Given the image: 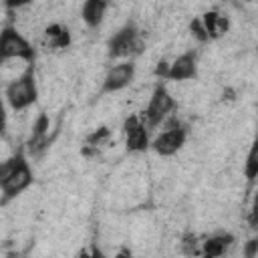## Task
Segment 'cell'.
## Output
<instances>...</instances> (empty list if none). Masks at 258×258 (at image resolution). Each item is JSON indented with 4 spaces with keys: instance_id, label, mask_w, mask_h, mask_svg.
<instances>
[{
    "instance_id": "1",
    "label": "cell",
    "mask_w": 258,
    "mask_h": 258,
    "mask_svg": "<svg viewBox=\"0 0 258 258\" xmlns=\"http://www.w3.org/2000/svg\"><path fill=\"white\" fill-rule=\"evenodd\" d=\"M30 183H32V171L22 153H16L14 157L0 163V189L4 191L6 200L18 196Z\"/></svg>"
},
{
    "instance_id": "2",
    "label": "cell",
    "mask_w": 258,
    "mask_h": 258,
    "mask_svg": "<svg viewBox=\"0 0 258 258\" xmlns=\"http://www.w3.org/2000/svg\"><path fill=\"white\" fill-rule=\"evenodd\" d=\"M36 83H34V73L28 69L24 75L14 79L6 87V101L14 111H24L36 101Z\"/></svg>"
},
{
    "instance_id": "3",
    "label": "cell",
    "mask_w": 258,
    "mask_h": 258,
    "mask_svg": "<svg viewBox=\"0 0 258 258\" xmlns=\"http://www.w3.org/2000/svg\"><path fill=\"white\" fill-rule=\"evenodd\" d=\"M8 58H24V60L34 58V50L30 42L12 26H6L0 32V62Z\"/></svg>"
},
{
    "instance_id": "4",
    "label": "cell",
    "mask_w": 258,
    "mask_h": 258,
    "mask_svg": "<svg viewBox=\"0 0 258 258\" xmlns=\"http://www.w3.org/2000/svg\"><path fill=\"white\" fill-rule=\"evenodd\" d=\"M143 50V40L139 38V32L135 24H125L111 40H109V56L121 58V56H135Z\"/></svg>"
},
{
    "instance_id": "5",
    "label": "cell",
    "mask_w": 258,
    "mask_h": 258,
    "mask_svg": "<svg viewBox=\"0 0 258 258\" xmlns=\"http://www.w3.org/2000/svg\"><path fill=\"white\" fill-rule=\"evenodd\" d=\"M171 109H173V99H171V95L167 93V89H165L163 85H157L155 91H153V95H151V99H149L147 109L143 111V125H145V127H155V125H159V123L167 117V113H169Z\"/></svg>"
},
{
    "instance_id": "6",
    "label": "cell",
    "mask_w": 258,
    "mask_h": 258,
    "mask_svg": "<svg viewBox=\"0 0 258 258\" xmlns=\"http://www.w3.org/2000/svg\"><path fill=\"white\" fill-rule=\"evenodd\" d=\"M123 129H125V145H127V151L139 153V151H145L149 147L147 127L143 125V121L137 115H129L125 119V123H123Z\"/></svg>"
},
{
    "instance_id": "7",
    "label": "cell",
    "mask_w": 258,
    "mask_h": 258,
    "mask_svg": "<svg viewBox=\"0 0 258 258\" xmlns=\"http://www.w3.org/2000/svg\"><path fill=\"white\" fill-rule=\"evenodd\" d=\"M185 143V129H181L177 123L171 125L167 131H163L161 135H157L151 143V147L155 149V153L167 157V155H173L181 149V145Z\"/></svg>"
},
{
    "instance_id": "8",
    "label": "cell",
    "mask_w": 258,
    "mask_h": 258,
    "mask_svg": "<svg viewBox=\"0 0 258 258\" xmlns=\"http://www.w3.org/2000/svg\"><path fill=\"white\" fill-rule=\"evenodd\" d=\"M133 75H135V64L131 60L115 64L113 69H109V73L103 81V93H115V91L127 87L133 81Z\"/></svg>"
},
{
    "instance_id": "9",
    "label": "cell",
    "mask_w": 258,
    "mask_h": 258,
    "mask_svg": "<svg viewBox=\"0 0 258 258\" xmlns=\"http://www.w3.org/2000/svg\"><path fill=\"white\" fill-rule=\"evenodd\" d=\"M196 75H198L196 54H191V52L177 56L169 64V71H167V79H171V81H187V79H194Z\"/></svg>"
},
{
    "instance_id": "10",
    "label": "cell",
    "mask_w": 258,
    "mask_h": 258,
    "mask_svg": "<svg viewBox=\"0 0 258 258\" xmlns=\"http://www.w3.org/2000/svg\"><path fill=\"white\" fill-rule=\"evenodd\" d=\"M105 10H107V2H103V0H87L83 4V8H81V16H83V20H85V24L89 28H97L103 22Z\"/></svg>"
},
{
    "instance_id": "11",
    "label": "cell",
    "mask_w": 258,
    "mask_h": 258,
    "mask_svg": "<svg viewBox=\"0 0 258 258\" xmlns=\"http://www.w3.org/2000/svg\"><path fill=\"white\" fill-rule=\"evenodd\" d=\"M202 24H204V30H206L208 38H220V36L228 30V26H230L228 18H226V16H220V14L214 12V10L204 14Z\"/></svg>"
},
{
    "instance_id": "12",
    "label": "cell",
    "mask_w": 258,
    "mask_h": 258,
    "mask_svg": "<svg viewBox=\"0 0 258 258\" xmlns=\"http://www.w3.org/2000/svg\"><path fill=\"white\" fill-rule=\"evenodd\" d=\"M232 236L230 234H222V236H212V238H208L206 242H204V246H202V256L204 258H220L224 252H226V248L232 244Z\"/></svg>"
},
{
    "instance_id": "13",
    "label": "cell",
    "mask_w": 258,
    "mask_h": 258,
    "mask_svg": "<svg viewBox=\"0 0 258 258\" xmlns=\"http://www.w3.org/2000/svg\"><path fill=\"white\" fill-rule=\"evenodd\" d=\"M46 36L52 40V46L56 48H64L69 42H71V34L67 28H62L60 24H52L46 28Z\"/></svg>"
},
{
    "instance_id": "14",
    "label": "cell",
    "mask_w": 258,
    "mask_h": 258,
    "mask_svg": "<svg viewBox=\"0 0 258 258\" xmlns=\"http://www.w3.org/2000/svg\"><path fill=\"white\" fill-rule=\"evenodd\" d=\"M246 177L248 179H254L256 177V173H258V147L256 145H252V149H250V153H248V159H246Z\"/></svg>"
},
{
    "instance_id": "15",
    "label": "cell",
    "mask_w": 258,
    "mask_h": 258,
    "mask_svg": "<svg viewBox=\"0 0 258 258\" xmlns=\"http://www.w3.org/2000/svg\"><path fill=\"white\" fill-rule=\"evenodd\" d=\"M179 246H181V252H183L185 256H196V254L200 252V248H198V236H196V234H185V236L181 238Z\"/></svg>"
},
{
    "instance_id": "16",
    "label": "cell",
    "mask_w": 258,
    "mask_h": 258,
    "mask_svg": "<svg viewBox=\"0 0 258 258\" xmlns=\"http://www.w3.org/2000/svg\"><path fill=\"white\" fill-rule=\"evenodd\" d=\"M189 28H191V34H194L200 42L210 40V38H208V34H206V30H204V24H202V20H200V18H194V20H191V24H189Z\"/></svg>"
},
{
    "instance_id": "17",
    "label": "cell",
    "mask_w": 258,
    "mask_h": 258,
    "mask_svg": "<svg viewBox=\"0 0 258 258\" xmlns=\"http://www.w3.org/2000/svg\"><path fill=\"white\" fill-rule=\"evenodd\" d=\"M107 135H109V129H107V127H101L99 131H95L93 135H89V143H91V145H99Z\"/></svg>"
},
{
    "instance_id": "18",
    "label": "cell",
    "mask_w": 258,
    "mask_h": 258,
    "mask_svg": "<svg viewBox=\"0 0 258 258\" xmlns=\"http://www.w3.org/2000/svg\"><path fill=\"white\" fill-rule=\"evenodd\" d=\"M256 252H258V240L252 238V240H248V244L244 246V256H246V258H256Z\"/></svg>"
},
{
    "instance_id": "19",
    "label": "cell",
    "mask_w": 258,
    "mask_h": 258,
    "mask_svg": "<svg viewBox=\"0 0 258 258\" xmlns=\"http://www.w3.org/2000/svg\"><path fill=\"white\" fill-rule=\"evenodd\" d=\"M6 131V109H4V103L0 99V135Z\"/></svg>"
},
{
    "instance_id": "20",
    "label": "cell",
    "mask_w": 258,
    "mask_h": 258,
    "mask_svg": "<svg viewBox=\"0 0 258 258\" xmlns=\"http://www.w3.org/2000/svg\"><path fill=\"white\" fill-rule=\"evenodd\" d=\"M79 258H105V254L95 246L93 250H91V254H87V252H81V256Z\"/></svg>"
},
{
    "instance_id": "21",
    "label": "cell",
    "mask_w": 258,
    "mask_h": 258,
    "mask_svg": "<svg viewBox=\"0 0 258 258\" xmlns=\"http://www.w3.org/2000/svg\"><path fill=\"white\" fill-rule=\"evenodd\" d=\"M167 71H169L167 62H159L157 69H155V75H157V77H167Z\"/></svg>"
},
{
    "instance_id": "22",
    "label": "cell",
    "mask_w": 258,
    "mask_h": 258,
    "mask_svg": "<svg viewBox=\"0 0 258 258\" xmlns=\"http://www.w3.org/2000/svg\"><path fill=\"white\" fill-rule=\"evenodd\" d=\"M113 258H133V254H131V250H127V248H121Z\"/></svg>"
}]
</instances>
